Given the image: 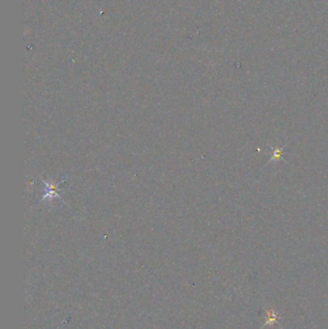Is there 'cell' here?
Instances as JSON below:
<instances>
[{"label":"cell","mask_w":328,"mask_h":329,"mask_svg":"<svg viewBox=\"0 0 328 329\" xmlns=\"http://www.w3.org/2000/svg\"><path fill=\"white\" fill-rule=\"evenodd\" d=\"M270 148H271V158L270 160L267 162V164H270V163H277V162H279L281 160H284L283 159V154H284V148L283 147H279V146H271L270 145Z\"/></svg>","instance_id":"1"},{"label":"cell","mask_w":328,"mask_h":329,"mask_svg":"<svg viewBox=\"0 0 328 329\" xmlns=\"http://www.w3.org/2000/svg\"><path fill=\"white\" fill-rule=\"evenodd\" d=\"M267 319L265 322V324L263 325V327H265L266 325H269V324H274L275 322H277V319H278V313H277L275 310H270L269 312H267Z\"/></svg>","instance_id":"2"}]
</instances>
